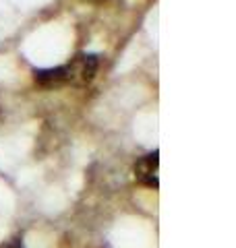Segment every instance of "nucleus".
Wrapping results in <instances>:
<instances>
[{
    "label": "nucleus",
    "instance_id": "nucleus-1",
    "mask_svg": "<svg viewBox=\"0 0 236 248\" xmlns=\"http://www.w3.org/2000/svg\"><path fill=\"white\" fill-rule=\"evenodd\" d=\"M98 73V56L96 54H77L70 58L68 64L62 66V75H65V85H73V87H85L93 81Z\"/></svg>",
    "mask_w": 236,
    "mask_h": 248
},
{
    "label": "nucleus",
    "instance_id": "nucleus-3",
    "mask_svg": "<svg viewBox=\"0 0 236 248\" xmlns=\"http://www.w3.org/2000/svg\"><path fill=\"white\" fill-rule=\"evenodd\" d=\"M35 81L42 87H60L65 85V75H62V66L56 68H44V71H35Z\"/></svg>",
    "mask_w": 236,
    "mask_h": 248
},
{
    "label": "nucleus",
    "instance_id": "nucleus-2",
    "mask_svg": "<svg viewBox=\"0 0 236 248\" xmlns=\"http://www.w3.org/2000/svg\"><path fill=\"white\" fill-rule=\"evenodd\" d=\"M157 155L160 153L153 151L135 164V180L145 186H152V188H157V184H160V180H157V166H160Z\"/></svg>",
    "mask_w": 236,
    "mask_h": 248
},
{
    "label": "nucleus",
    "instance_id": "nucleus-4",
    "mask_svg": "<svg viewBox=\"0 0 236 248\" xmlns=\"http://www.w3.org/2000/svg\"><path fill=\"white\" fill-rule=\"evenodd\" d=\"M4 248H23V244L19 242V240H13V242H9V244H6Z\"/></svg>",
    "mask_w": 236,
    "mask_h": 248
}]
</instances>
